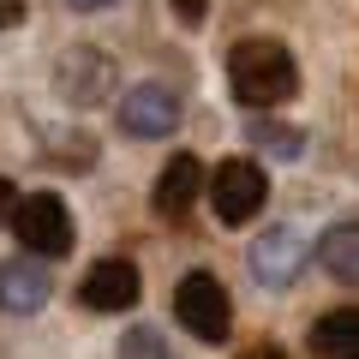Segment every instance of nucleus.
<instances>
[{
	"mask_svg": "<svg viewBox=\"0 0 359 359\" xmlns=\"http://www.w3.org/2000/svg\"><path fill=\"white\" fill-rule=\"evenodd\" d=\"M174 311H180V323H186L198 341H222V335L233 330V299H228V287H222L210 269H192V276L174 287Z\"/></svg>",
	"mask_w": 359,
	"mask_h": 359,
	"instance_id": "obj_4",
	"label": "nucleus"
},
{
	"mask_svg": "<svg viewBox=\"0 0 359 359\" xmlns=\"http://www.w3.org/2000/svg\"><path fill=\"white\" fill-rule=\"evenodd\" d=\"M108 90H114V60L108 54H96V48L60 54V96H72L78 108H90V102H102Z\"/></svg>",
	"mask_w": 359,
	"mask_h": 359,
	"instance_id": "obj_8",
	"label": "nucleus"
},
{
	"mask_svg": "<svg viewBox=\"0 0 359 359\" xmlns=\"http://www.w3.org/2000/svg\"><path fill=\"white\" fill-rule=\"evenodd\" d=\"M311 353L318 359H359V306H335L311 323Z\"/></svg>",
	"mask_w": 359,
	"mask_h": 359,
	"instance_id": "obj_11",
	"label": "nucleus"
},
{
	"mask_svg": "<svg viewBox=\"0 0 359 359\" xmlns=\"http://www.w3.org/2000/svg\"><path fill=\"white\" fill-rule=\"evenodd\" d=\"M318 264L330 269L335 282L359 287V222H335V228H323V240H318Z\"/></svg>",
	"mask_w": 359,
	"mask_h": 359,
	"instance_id": "obj_12",
	"label": "nucleus"
},
{
	"mask_svg": "<svg viewBox=\"0 0 359 359\" xmlns=\"http://www.w3.org/2000/svg\"><path fill=\"white\" fill-rule=\"evenodd\" d=\"M180 126V96L168 84H138L120 96V132L132 138H168Z\"/></svg>",
	"mask_w": 359,
	"mask_h": 359,
	"instance_id": "obj_6",
	"label": "nucleus"
},
{
	"mask_svg": "<svg viewBox=\"0 0 359 359\" xmlns=\"http://www.w3.org/2000/svg\"><path fill=\"white\" fill-rule=\"evenodd\" d=\"M228 84H233V96L245 108H282L299 90V66H294V54L282 42L252 36V42H240L228 54Z\"/></svg>",
	"mask_w": 359,
	"mask_h": 359,
	"instance_id": "obj_1",
	"label": "nucleus"
},
{
	"mask_svg": "<svg viewBox=\"0 0 359 359\" xmlns=\"http://www.w3.org/2000/svg\"><path fill=\"white\" fill-rule=\"evenodd\" d=\"M48 294H54V282H48V269L42 264H6L0 269V311H13V318H30V311H42L48 306Z\"/></svg>",
	"mask_w": 359,
	"mask_h": 359,
	"instance_id": "obj_9",
	"label": "nucleus"
},
{
	"mask_svg": "<svg viewBox=\"0 0 359 359\" xmlns=\"http://www.w3.org/2000/svg\"><path fill=\"white\" fill-rule=\"evenodd\" d=\"M66 6H78V13H96V6H114V0H66Z\"/></svg>",
	"mask_w": 359,
	"mask_h": 359,
	"instance_id": "obj_17",
	"label": "nucleus"
},
{
	"mask_svg": "<svg viewBox=\"0 0 359 359\" xmlns=\"http://www.w3.org/2000/svg\"><path fill=\"white\" fill-rule=\"evenodd\" d=\"M13 204H18V192H13V180H0V222L13 216Z\"/></svg>",
	"mask_w": 359,
	"mask_h": 359,
	"instance_id": "obj_16",
	"label": "nucleus"
},
{
	"mask_svg": "<svg viewBox=\"0 0 359 359\" xmlns=\"http://www.w3.org/2000/svg\"><path fill=\"white\" fill-rule=\"evenodd\" d=\"M25 25V0H0V30Z\"/></svg>",
	"mask_w": 359,
	"mask_h": 359,
	"instance_id": "obj_14",
	"label": "nucleus"
},
{
	"mask_svg": "<svg viewBox=\"0 0 359 359\" xmlns=\"http://www.w3.org/2000/svg\"><path fill=\"white\" fill-rule=\"evenodd\" d=\"M198 186H204V162H198V156H168V168L156 174L150 204L162 210V216H180V210H192Z\"/></svg>",
	"mask_w": 359,
	"mask_h": 359,
	"instance_id": "obj_10",
	"label": "nucleus"
},
{
	"mask_svg": "<svg viewBox=\"0 0 359 359\" xmlns=\"http://www.w3.org/2000/svg\"><path fill=\"white\" fill-rule=\"evenodd\" d=\"M306 264H311V252L294 228H264V240L252 245V276L264 287H294Z\"/></svg>",
	"mask_w": 359,
	"mask_h": 359,
	"instance_id": "obj_7",
	"label": "nucleus"
},
{
	"mask_svg": "<svg viewBox=\"0 0 359 359\" xmlns=\"http://www.w3.org/2000/svg\"><path fill=\"white\" fill-rule=\"evenodd\" d=\"M120 359H174V353H168V341L156 330H126L120 335Z\"/></svg>",
	"mask_w": 359,
	"mask_h": 359,
	"instance_id": "obj_13",
	"label": "nucleus"
},
{
	"mask_svg": "<svg viewBox=\"0 0 359 359\" xmlns=\"http://www.w3.org/2000/svg\"><path fill=\"white\" fill-rule=\"evenodd\" d=\"M6 222H13L18 245H25V252H36V257H66V252H72V210H66L54 192L18 198Z\"/></svg>",
	"mask_w": 359,
	"mask_h": 359,
	"instance_id": "obj_3",
	"label": "nucleus"
},
{
	"mask_svg": "<svg viewBox=\"0 0 359 359\" xmlns=\"http://www.w3.org/2000/svg\"><path fill=\"white\" fill-rule=\"evenodd\" d=\"M264 204H269V174L252 162V156L216 162V174H210V210H216V222L245 228L252 216H264Z\"/></svg>",
	"mask_w": 359,
	"mask_h": 359,
	"instance_id": "obj_2",
	"label": "nucleus"
},
{
	"mask_svg": "<svg viewBox=\"0 0 359 359\" xmlns=\"http://www.w3.org/2000/svg\"><path fill=\"white\" fill-rule=\"evenodd\" d=\"M174 6H180V18H186V25H204V6H210V0H174Z\"/></svg>",
	"mask_w": 359,
	"mask_h": 359,
	"instance_id": "obj_15",
	"label": "nucleus"
},
{
	"mask_svg": "<svg viewBox=\"0 0 359 359\" xmlns=\"http://www.w3.org/2000/svg\"><path fill=\"white\" fill-rule=\"evenodd\" d=\"M138 294H144V282H138V264H132V257H102V264H90V276L78 282L84 311H132Z\"/></svg>",
	"mask_w": 359,
	"mask_h": 359,
	"instance_id": "obj_5",
	"label": "nucleus"
}]
</instances>
